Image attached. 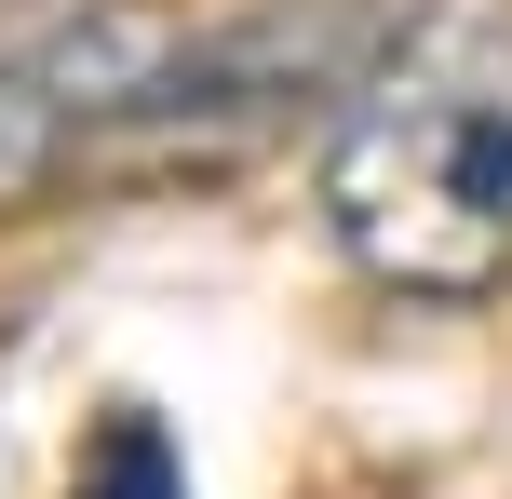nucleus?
Instances as JSON below:
<instances>
[{
	"label": "nucleus",
	"instance_id": "f257e3e1",
	"mask_svg": "<svg viewBox=\"0 0 512 499\" xmlns=\"http://www.w3.org/2000/svg\"><path fill=\"white\" fill-rule=\"evenodd\" d=\"M324 230L418 311L512 297V0H405L324 108Z\"/></svg>",
	"mask_w": 512,
	"mask_h": 499
},
{
	"label": "nucleus",
	"instance_id": "f03ea898",
	"mask_svg": "<svg viewBox=\"0 0 512 499\" xmlns=\"http://www.w3.org/2000/svg\"><path fill=\"white\" fill-rule=\"evenodd\" d=\"M189 14H149V0H81L54 14L41 41L0 54V230L41 216L54 189H95V149L108 122L135 108V81L176 54Z\"/></svg>",
	"mask_w": 512,
	"mask_h": 499
},
{
	"label": "nucleus",
	"instance_id": "7ed1b4c3",
	"mask_svg": "<svg viewBox=\"0 0 512 499\" xmlns=\"http://www.w3.org/2000/svg\"><path fill=\"white\" fill-rule=\"evenodd\" d=\"M68 499H189V459H176V432L149 405H108L81 432V459H68Z\"/></svg>",
	"mask_w": 512,
	"mask_h": 499
},
{
	"label": "nucleus",
	"instance_id": "20e7f679",
	"mask_svg": "<svg viewBox=\"0 0 512 499\" xmlns=\"http://www.w3.org/2000/svg\"><path fill=\"white\" fill-rule=\"evenodd\" d=\"M27 14H41V0H0V27H27Z\"/></svg>",
	"mask_w": 512,
	"mask_h": 499
}]
</instances>
